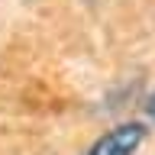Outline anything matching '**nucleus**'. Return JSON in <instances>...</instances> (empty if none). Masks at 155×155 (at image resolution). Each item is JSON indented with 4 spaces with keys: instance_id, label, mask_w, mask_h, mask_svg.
Instances as JSON below:
<instances>
[{
    "instance_id": "nucleus-1",
    "label": "nucleus",
    "mask_w": 155,
    "mask_h": 155,
    "mask_svg": "<svg viewBox=\"0 0 155 155\" xmlns=\"http://www.w3.org/2000/svg\"><path fill=\"white\" fill-rule=\"evenodd\" d=\"M145 142V126L142 123H116L113 129H107L100 139L84 155H136Z\"/></svg>"
},
{
    "instance_id": "nucleus-2",
    "label": "nucleus",
    "mask_w": 155,
    "mask_h": 155,
    "mask_svg": "<svg viewBox=\"0 0 155 155\" xmlns=\"http://www.w3.org/2000/svg\"><path fill=\"white\" fill-rule=\"evenodd\" d=\"M145 113H149V120H152V123H155V94L149 97V104H145Z\"/></svg>"
}]
</instances>
